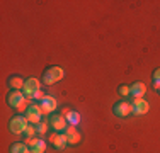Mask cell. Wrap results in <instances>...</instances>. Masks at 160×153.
<instances>
[{"instance_id":"3","label":"cell","mask_w":160,"mask_h":153,"mask_svg":"<svg viewBox=\"0 0 160 153\" xmlns=\"http://www.w3.org/2000/svg\"><path fill=\"white\" fill-rule=\"evenodd\" d=\"M65 76V72L62 70L60 67H51V68H48L46 70V73H44L43 76V82H44V85H51V83H55V82H60Z\"/></svg>"},{"instance_id":"19","label":"cell","mask_w":160,"mask_h":153,"mask_svg":"<svg viewBox=\"0 0 160 153\" xmlns=\"http://www.w3.org/2000/svg\"><path fill=\"white\" fill-rule=\"evenodd\" d=\"M119 94L123 95V97H126V95L131 94V87H128V85H121V87H119Z\"/></svg>"},{"instance_id":"16","label":"cell","mask_w":160,"mask_h":153,"mask_svg":"<svg viewBox=\"0 0 160 153\" xmlns=\"http://www.w3.org/2000/svg\"><path fill=\"white\" fill-rule=\"evenodd\" d=\"M24 80L21 78V76H10L9 78V85L12 87V89H16V90H19V89H24Z\"/></svg>"},{"instance_id":"13","label":"cell","mask_w":160,"mask_h":153,"mask_svg":"<svg viewBox=\"0 0 160 153\" xmlns=\"http://www.w3.org/2000/svg\"><path fill=\"white\" fill-rule=\"evenodd\" d=\"M145 92H147V85L142 83V82H136V83L131 85V95L135 99H142L145 95Z\"/></svg>"},{"instance_id":"2","label":"cell","mask_w":160,"mask_h":153,"mask_svg":"<svg viewBox=\"0 0 160 153\" xmlns=\"http://www.w3.org/2000/svg\"><path fill=\"white\" fill-rule=\"evenodd\" d=\"M29 121L26 116H16L12 117V119L9 121V129L10 133H14V135H21V133L26 131V128H28Z\"/></svg>"},{"instance_id":"8","label":"cell","mask_w":160,"mask_h":153,"mask_svg":"<svg viewBox=\"0 0 160 153\" xmlns=\"http://www.w3.org/2000/svg\"><path fill=\"white\" fill-rule=\"evenodd\" d=\"M68 121L65 116H60V114H53L51 116V128L55 129V131H65V129L68 128Z\"/></svg>"},{"instance_id":"9","label":"cell","mask_w":160,"mask_h":153,"mask_svg":"<svg viewBox=\"0 0 160 153\" xmlns=\"http://www.w3.org/2000/svg\"><path fill=\"white\" fill-rule=\"evenodd\" d=\"M39 106H41V111H43V116L44 114H51L56 109V99L51 97V95H44V99L39 102Z\"/></svg>"},{"instance_id":"5","label":"cell","mask_w":160,"mask_h":153,"mask_svg":"<svg viewBox=\"0 0 160 153\" xmlns=\"http://www.w3.org/2000/svg\"><path fill=\"white\" fill-rule=\"evenodd\" d=\"M112 111L118 117H128L129 114L133 112V104H129L126 101H121V102H118V104H114Z\"/></svg>"},{"instance_id":"1","label":"cell","mask_w":160,"mask_h":153,"mask_svg":"<svg viewBox=\"0 0 160 153\" xmlns=\"http://www.w3.org/2000/svg\"><path fill=\"white\" fill-rule=\"evenodd\" d=\"M7 102H9L10 107H14V109L19 111V112H22V111H28V107H29L28 104L31 101H29V99L26 97L21 90H14V92H10V94H9Z\"/></svg>"},{"instance_id":"18","label":"cell","mask_w":160,"mask_h":153,"mask_svg":"<svg viewBox=\"0 0 160 153\" xmlns=\"http://www.w3.org/2000/svg\"><path fill=\"white\" fill-rule=\"evenodd\" d=\"M36 133H38V129L34 128V126H28V128H26V131H24V135L28 136V138H34Z\"/></svg>"},{"instance_id":"12","label":"cell","mask_w":160,"mask_h":153,"mask_svg":"<svg viewBox=\"0 0 160 153\" xmlns=\"http://www.w3.org/2000/svg\"><path fill=\"white\" fill-rule=\"evenodd\" d=\"M65 135H67V138H68V145H78L80 140H82V135H80V133L77 131V128L72 126V124L65 129Z\"/></svg>"},{"instance_id":"15","label":"cell","mask_w":160,"mask_h":153,"mask_svg":"<svg viewBox=\"0 0 160 153\" xmlns=\"http://www.w3.org/2000/svg\"><path fill=\"white\" fill-rule=\"evenodd\" d=\"M10 153H31V150L26 143H14L10 146Z\"/></svg>"},{"instance_id":"4","label":"cell","mask_w":160,"mask_h":153,"mask_svg":"<svg viewBox=\"0 0 160 153\" xmlns=\"http://www.w3.org/2000/svg\"><path fill=\"white\" fill-rule=\"evenodd\" d=\"M41 116H43V111H41V106L38 104H31L28 107V111H26V117H28L29 122H32V124H39L41 122Z\"/></svg>"},{"instance_id":"7","label":"cell","mask_w":160,"mask_h":153,"mask_svg":"<svg viewBox=\"0 0 160 153\" xmlns=\"http://www.w3.org/2000/svg\"><path fill=\"white\" fill-rule=\"evenodd\" d=\"M38 90H39V80H38V78L26 80V83H24V95L29 99V101L32 99V95L36 94Z\"/></svg>"},{"instance_id":"11","label":"cell","mask_w":160,"mask_h":153,"mask_svg":"<svg viewBox=\"0 0 160 153\" xmlns=\"http://www.w3.org/2000/svg\"><path fill=\"white\" fill-rule=\"evenodd\" d=\"M49 141H51V145L56 148V150H63L65 146L68 145V138H67V135H58V133H53L51 135V138H49Z\"/></svg>"},{"instance_id":"17","label":"cell","mask_w":160,"mask_h":153,"mask_svg":"<svg viewBox=\"0 0 160 153\" xmlns=\"http://www.w3.org/2000/svg\"><path fill=\"white\" fill-rule=\"evenodd\" d=\"M153 87L157 90H160V68L155 70V73H153Z\"/></svg>"},{"instance_id":"6","label":"cell","mask_w":160,"mask_h":153,"mask_svg":"<svg viewBox=\"0 0 160 153\" xmlns=\"http://www.w3.org/2000/svg\"><path fill=\"white\" fill-rule=\"evenodd\" d=\"M24 143L29 146L31 153H44V150H46V143L43 140H38V138H26Z\"/></svg>"},{"instance_id":"10","label":"cell","mask_w":160,"mask_h":153,"mask_svg":"<svg viewBox=\"0 0 160 153\" xmlns=\"http://www.w3.org/2000/svg\"><path fill=\"white\" fill-rule=\"evenodd\" d=\"M148 111H150V104L147 101H143V99H133V112L136 116H143Z\"/></svg>"},{"instance_id":"14","label":"cell","mask_w":160,"mask_h":153,"mask_svg":"<svg viewBox=\"0 0 160 153\" xmlns=\"http://www.w3.org/2000/svg\"><path fill=\"white\" fill-rule=\"evenodd\" d=\"M63 116L67 117V121H68V124H72V126H75L77 122L80 121V116H78V112H73V111H70V109H65L63 111Z\"/></svg>"},{"instance_id":"20","label":"cell","mask_w":160,"mask_h":153,"mask_svg":"<svg viewBox=\"0 0 160 153\" xmlns=\"http://www.w3.org/2000/svg\"><path fill=\"white\" fill-rule=\"evenodd\" d=\"M36 129H38V133H39V135H44V133L48 131V124H46V122H39Z\"/></svg>"}]
</instances>
